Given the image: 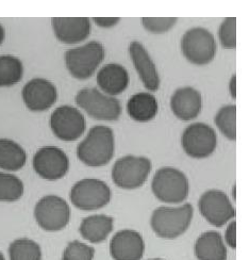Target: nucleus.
Wrapping results in <instances>:
<instances>
[{
	"instance_id": "nucleus-1",
	"label": "nucleus",
	"mask_w": 250,
	"mask_h": 260,
	"mask_svg": "<svg viewBox=\"0 0 250 260\" xmlns=\"http://www.w3.org/2000/svg\"><path fill=\"white\" fill-rule=\"evenodd\" d=\"M115 153L113 130L108 126H94L77 147V156L85 166L99 168L108 165Z\"/></svg>"
},
{
	"instance_id": "nucleus-2",
	"label": "nucleus",
	"mask_w": 250,
	"mask_h": 260,
	"mask_svg": "<svg viewBox=\"0 0 250 260\" xmlns=\"http://www.w3.org/2000/svg\"><path fill=\"white\" fill-rule=\"evenodd\" d=\"M194 209L191 204L181 207H160L152 212L150 225L155 234L164 239H175L186 233L193 219Z\"/></svg>"
},
{
	"instance_id": "nucleus-3",
	"label": "nucleus",
	"mask_w": 250,
	"mask_h": 260,
	"mask_svg": "<svg viewBox=\"0 0 250 260\" xmlns=\"http://www.w3.org/2000/svg\"><path fill=\"white\" fill-rule=\"evenodd\" d=\"M104 47L99 42L92 41L81 47L68 49L65 52V64L74 78L85 80L92 77L103 61Z\"/></svg>"
},
{
	"instance_id": "nucleus-4",
	"label": "nucleus",
	"mask_w": 250,
	"mask_h": 260,
	"mask_svg": "<svg viewBox=\"0 0 250 260\" xmlns=\"http://www.w3.org/2000/svg\"><path fill=\"white\" fill-rule=\"evenodd\" d=\"M151 189L159 201L178 204L188 199L190 183L186 174L180 170L162 168L157 171L152 179Z\"/></svg>"
},
{
	"instance_id": "nucleus-5",
	"label": "nucleus",
	"mask_w": 250,
	"mask_h": 260,
	"mask_svg": "<svg viewBox=\"0 0 250 260\" xmlns=\"http://www.w3.org/2000/svg\"><path fill=\"white\" fill-rule=\"evenodd\" d=\"M152 169L151 161L145 157L126 156L118 159L112 168V180L118 188L133 190L142 187Z\"/></svg>"
},
{
	"instance_id": "nucleus-6",
	"label": "nucleus",
	"mask_w": 250,
	"mask_h": 260,
	"mask_svg": "<svg viewBox=\"0 0 250 260\" xmlns=\"http://www.w3.org/2000/svg\"><path fill=\"white\" fill-rule=\"evenodd\" d=\"M76 104L98 121H117L122 106L117 99L106 96L95 88H84L76 95Z\"/></svg>"
},
{
	"instance_id": "nucleus-7",
	"label": "nucleus",
	"mask_w": 250,
	"mask_h": 260,
	"mask_svg": "<svg viewBox=\"0 0 250 260\" xmlns=\"http://www.w3.org/2000/svg\"><path fill=\"white\" fill-rule=\"evenodd\" d=\"M69 199L75 207L80 210H97L110 203L111 189L102 180L85 178L75 183Z\"/></svg>"
},
{
	"instance_id": "nucleus-8",
	"label": "nucleus",
	"mask_w": 250,
	"mask_h": 260,
	"mask_svg": "<svg viewBox=\"0 0 250 260\" xmlns=\"http://www.w3.org/2000/svg\"><path fill=\"white\" fill-rule=\"evenodd\" d=\"M181 49L184 57L195 65H205L213 61L217 50L214 36L205 28H192L183 35Z\"/></svg>"
},
{
	"instance_id": "nucleus-9",
	"label": "nucleus",
	"mask_w": 250,
	"mask_h": 260,
	"mask_svg": "<svg viewBox=\"0 0 250 260\" xmlns=\"http://www.w3.org/2000/svg\"><path fill=\"white\" fill-rule=\"evenodd\" d=\"M34 218L42 230L59 232L69 223L70 208L67 202L58 195H46L37 203Z\"/></svg>"
},
{
	"instance_id": "nucleus-10",
	"label": "nucleus",
	"mask_w": 250,
	"mask_h": 260,
	"mask_svg": "<svg viewBox=\"0 0 250 260\" xmlns=\"http://www.w3.org/2000/svg\"><path fill=\"white\" fill-rule=\"evenodd\" d=\"M181 144L191 158L204 159L210 157L216 149L217 136L211 126L204 123H195L183 132Z\"/></svg>"
},
{
	"instance_id": "nucleus-11",
	"label": "nucleus",
	"mask_w": 250,
	"mask_h": 260,
	"mask_svg": "<svg viewBox=\"0 0 250 260\" xmlns=\"http://www.w3.org/2000/svg\"><path fill=\"white\" fill-rule=\"evenodd\" d=\"M50 128L53 135L65 142L78 140L86 128L84 115L72 106H61L50 116Z\"/></svg>"
},
{
	"instance_id": "nucleus-12",
	"label": "nucleus",
	"mask_w": 250,
	"mask_h": 260,
	"mask_svg": "<svg viewBox=\"0 0 250 260\" xmlns=\"http://www.w3.org/2000/svg\"><path fill=\"white\" fill-rule=\"evenodd\" d=\"M33 169L46 180H59L69 170V160L64 151L56 146L40 148L33 157Z\"/></svg>"
},
{
	"instance_id": "nucleus-13",
	"label": "nucleus",
	"mask_w": 250,
	"mask_h": 260,
	"mask_svg": "<svg viewBox=\"0 0 250 260\" xmlns=\"http://www.w3.org/2000/svg\"><path fill=\"white\" fill-rule=\"evenodd\" d=\"M200 213L211 225L224 226L235 215V210L227 194L221 190L204 192L198 203Z\"/></svg>"
},
{
	"instance_id": "nucleus-14",
	"label": "nucleus",
	"mask_w": 250,
	"mask_h": 260,
	"mask_svg": "<svg viewBox=\"0 0 250 260\" xmlns=\"http://www.w3.org/2000/svg\"><path fill=\"white\" fill-rule=\"evenodd\" d=\"M23 101L29 110L42 112L48 110L58 100V91L52 82L34 78L27 82L21 91Z\"/></svg>"
},
{
	"instance_id": "nucleus-15",
	"label": "nucleus",
	"mask_w": 250,
	"mask_h": 260,
	"mask_svg": "<svg viewBox=\"0 0 250 260\" xmlns=\"http://www.w3.org/2000/svg\"><path fill=\"white\" fill-rule=\"evenodd\" d=\"M144 252L143 237L132 230H123L116 233L110 243V253L114 260H140Z\"/></svg>"
},
{
	"instance_id": "nucleus-16",
	"label": "nucleus",
	"mask_w": 250,
	"mask_h": 260,
	"mask_svg": "<svg viewBox=\"0 0 250 260\" xmlns=\"http://www.w3.org/2000/svg\"><path fill=\"white\" fill-rule=\"evenodd\" d=\"M129 53L145 88L148 91L157 92L161 83L160 76L156 63L150 57L144 45L136 41L132 42L129 45Z\"/></svg>"
},
{
	"instance_id": "nucleus-17",
	"label": "nucleus",
	"mask_w": 250,
	"mask_h": 260,
	"mask_svg": "<svg viewBox=\"0 0 250 260\" xmlns=\"http://www.w3.org/2000/svg\"><path fill=\"white\" fill-rule=\"evenodd\" d=\"M51 21L54 35L64 44H77L91 34L88 17H53Z\"/></svg>"
},
{
	"instance_id": "nucleus-18",
	"label": "nucleus",
	"mask_w": 250,
	"mask_h": 260,
	"mask_svg": "<svg viewBox=\"0 0 250 260\" xmlns=\"http://www.w3.org/2000/svg\"><path fill=\"white\" fill-rule=\"evenodd\" d=\"M170 109L179 120L192 121L201 112V94L191 86L177 89L170 99Z\"/></svg>"
},
{
	"instance_id": "nucleus-19",
	"label": "nucleus",
	"mask_w": 250,
	"mask_h": 260,
	"mask_svg": "<svg viewBox=\"0 0 250 260\" xmlns=\"http://www.w3.org/2000/svg\"><path fill=\"white\" fill-rule=\"evenodd\" d=\"M129 81L127 70L117 63L106 64L97 75V83L99 88L111 96L122 94L128 88Z\"/></svg>"
},
{
	"instance_id": "nucleus-20",
	"label": "nucleus",
	"mask_w": 250,
	"mask_h": 260,
	"mask_svg": "<svg viewBox=\"0 0 250 260\" xmlns=\"http://www.w3.org/2000/svg\"><path fill=\"white\" fill-rule=\"evenodd\" d=\"M159 110L156 97L148 92H139L130 97L127 112L135 122L146 123L156 117Z\"/></svg>"
},
{
	"instance_id": "nucleus-21",
	"label": "nucleus",
	"mask_w": 250,
	"mask_h": 260,
	"mask_svg": "<svg viewBox=\"0 0 250 260\" xmlns=\"http://www.w3.org/2000/svg\"><path fill=\"white\" fill-rule=\"evenodd\" d=\"M195 255L199 260H227V247L220 233H203L195 243Z\"/></svg>"
},
{
	"instance_id": "nucleus-22",
	"label": "nucleus",
	"mask_w": 250,
	"mask_h": 260,
	"mask_svg": "<svg viewBox=\"0 0 250 260\" xmlns=\"http://www.w3.org/2000/svg\"><path fill=\"white\" fill-rule=\"evenodd\" d=\"M113 224L112 216L105 214L91 215L81 222L79 232L85 240L92 243H100L112 233Z\"/></svg>"
},
{
	"instance_id": "nucleus-23",
	"label": "nucleus",
	"mask_w": 250,
	"mask_h": 260,
	"mask_svg": "<svg viewBox=\"0 0 250 260\" xmlns=\"http://www.w3.org/2000/svg\"><path fill=\"white\" fill-rule=\"evenodd\" d=\"M26 161V151L18 143L10 139H0V169L15 172L23 169Z\"/></svg>"
},
{
	"instance_id": "nucleus-24",
	"label": "nucleus",
	"mask_w": 250,
	"mask_h": 260,
	"mask_svg": "<svg viewBox=\"0 0 250 260\" xmlns=\"http://www.w3.org/2000/svg\"><path fill=\"white\" fill-rule=\"evenodd\" d=\"M24 76L21 61L10 55L0 56V88H8L18 83Z\"/></svg>"
},
{
	"instance_id": "nucleus-25",
	"label": "nucleus",
	"mask_w": 250,
	"mask_h": 260,
	"mask_svg": "<svg viewBox=\"0 0 250 260\" xmlns=\"http://www.w3.org/2000/svg\"><path fill=\"white\" fill-rule=\"evenodd\" d=\"M10 260H41V246L33 240L21 238L13 241L9 246Z\"/></svg>"
},
{
	"instance_id": "nucleus-26",
	"label": "nucleus",
	"mask_w": 250,
	"mask_h": 260,
	"mask_svg": "<svg viewBox=\"0 0 250 260\" xmlns=\"http://www.w3.org/2000/svg\"><path fill=\"white\" fill-rule=\"evenodd\" d=\"M214 123L221 133L229 140H236V106L228 105L222 107L214 117Z\"/></svg>"
},
{
	"instance_id": "nucleus-27",
	"label": "nucleus",
	"mask_w": 250,
	"mask_h": 260,
	"mask_svg": "<svg viewBox=\"0 0 250 260\" xmlns=\"http://www.w3.org/2000/svg\"><path fill=\"white\" fill-rule=\"evenodd\" d=\"M24 183L17 176L0 173V202H16L24 195Z\"/></svg>"
},
{
	"instance_id": "nucleus-28",
	"label": "nucleus",
	"mask_w": 250,
	"mask_h": 260,
	"mask_svg": "<svg viewBox=\"0 0 250 260\" xmlns=\"http://www.w3.org/2000/svg\"><path fill=\"white\" fill-rule=\"evenodd\" d=\"M94 256V247L78 240L69 242L63 252V260H93Z\"/></svg>"
},
{
	"instance_id": "nucleus-29",
	"label": "nucleus",
	"mask_w": 250,
	"mask_h": 260,
	"mask_svg": "<svg viewBox=\"0 0 250 260\" xmlns=\"http://www.w3.org/2000/svg\"><path fill=\"white\" fill-rule=\"evenodd\" d=\"M219 38L226 49H235L236 47V18L227 17L221 24Z\"/></svg>"
},
{
	"instance_id": "nucleus-30",
	"label": "nucleus",
	"mask_w": 250,
	"mask_h": 260,
	"mask_svg": "<svg viewBox=\"0 0 250 260\" xmlns=\"http://www.w3.org/2000/svg\"><path fill=\"white\" fill-rule=\"evenodd\" d=\"M177 17H143V27L151 34H164L177 24Z\"/></svg>"
},
{
	"instance_id": "nucleus-31",
	"label": "nucleus",
	"mask_w": 250,
	"mask_h": 260,
	"mask_svg": "<svg viewBox=\"0 0 250 260\" xmlns=\"http://www.w3.org/2000/svg\"><path fill=\"white\" fill-rule=\"evenodd\" d=\"M226 242L230 247L235 248L236 247V222L233 221L229 224L226 230Z\"/></svg>"
},
{
	"instance_id": "nucleus-32",
	"label": "nucleus",
	"mask_w": 250,
	"mask_h": 260,
	"mask_svg": "<svg viewBox=\"0 0 250 260\" xmlns=\"http://www.w3.org/2000/svg\"><path fill=\"white\" fill-rule=\"evenodd\" d=\"M93 20L95 21V24L97 26H99L101 28H112L116 26L121 18L119 17H94Z\"/></svg>"
},
{
	"instance_id": "nucleus-33",
	"label": "nucleus",
	"mask_w": 250,
	"mask_h": 260,
	"mask_svg": "<svg viewBox=\"0 0 250 260\" xmlns=\"http://www.w3.org/2000/svg\"><path fill=\"white\" fill-rule=\"evenodd\" d=\"M235 84H236V76L233 75L231 80H230V82H229V91H230V94H231L233 100H235V97H236V93H235V92H236V91H235L236 88H235Z\"/></svg>"
},
{
	"instance_id": "nucleus-34",
	"label": "nucleus",
	"mask_w": 250,
	"mask_h": 260,
	"mask_svg": "<svg viewBox=\"0 0 250 260\" xmlns=\"http://www.w3.org/2000/svg\"><path fill=\"white\" fill-rule=\"evenodd\" d=\"M5 37H6V31H5V28L4 26L0 24V45L3 44L4 41H5Z\"/></svg>"
},
{
	"instance_id": "nucleus-35",
	"label": "nucleus",
	"mask_w": 250,
	"mask_h": 260,
	"mask_svg": "<svg viewBox=\"0 0 250 260\" xmlns=\"http://www.w3.org/2000/svg\"><path fill=\"white\" fill-rule=\"evenodd\" d=\"M0 260H6V259H5V257H4V255H3V253H2V252H0Z\"/></svg>"
},
{
	"instance_id": "nucleus-36",
	"label": "nucleus",
	"mask_w": 250,
	"mask_h": 260,
	"mask_svg": "<svg viewBox=\"0 0 250 260\" xmlns=\"http://www.w3.org/2000/svg\"><path fill=\"white\" fill-rule=\"evenodd\" d=\"M149 260H164V259H161V258H154V259H149Z\"/></svg>"
}]
</instances>
